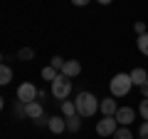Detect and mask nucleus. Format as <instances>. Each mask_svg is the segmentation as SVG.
<instances>
[{"mask_svg":"<svg viewBox=\"0 0 148 139\" xmlns=\"http://www.w3.org/2000/svg\"><path fill=\"white\" fill-rule=\"evenodd\" d=\"M116 122H119V127H128V124L136 119V109H131V107H119L116 109Z\"/></svg>","mask_w":148,"mask_h":139,"instance_id":"nucleus-6","label":"nucleus"},{"mask_svg":"<svg viewBox=\"0 0 148 139\" xmlns=\"http://www.w3.org/2000/svg\"><path fill=\"white\" fill-rule=\"evenodd\" d=\"M128 75H131V82H133V85H138V87L148 82V72H146L143 67H136V70H131Z\"/></svg>","mask_w":148,"mask_h":139,"instance_id":"nucleus-11","label":"nucleus"},{"mask_svg":"<svg viewBox=\"0 0 148 139\" xmlns=\"http://www.w3.org/2000/svg\"><path fill=\"white\" fill-rule=\"evenodd\" d=\"M37 87L32 85V82H22L20 87H17V99L22 102V104H27V102H35L37 99Z\"/></svg>","mask_w":148,"mask_h":139,"instance_id":"nucleus-5","label":"nucleus"},{"mask_svg":"<svg viewBox=\"0 0 148 139\" xmlns=\"http://www.w3.org/2000/svg\"><path fill=\"white\" fill-rule=\"evenodd\" d=\"M47 127L52 134H62L67 129V117H49L47 119Z\"/></svg>","mask_w":148,"mask_h":139,"instance_id":"nucleus-9","label":"nucleus"},{"mask_svg":"<svg viewBox=\"0 0 148 139\" xmlns=\"http://www.w3.org/2000/svg\"><path fill=\"white\" fill-rule=\"evenodd\" d=\"M74 104H77V114L79 117H94L99 112V99L91 92H79L77 99H74Z\"/></svg>","mask_w":148,"mask_h":139,"instance_id":"nucleus-1","label":"nucleus"},{"mask_svg":"<svg viewBox=\"0 0 148 139\" xmlns=\"http://www.w3.org/2000/svg\"><path fill=\"white\" fill-rule=\"evenodd\" d=\"M64 62H67V60H64V57H59V55H54V57H52V62H49V65H52V67L57 70V72H62Z\"/></svg>","mask_w":148,"mask_h":139,"instance_id":"nucleus-19","label":"nucleus"},{"mask_svg":"<svg viewBox=\"0 0 148 139\" xmlns=\"http://www.w3.org/2000/svg\"><path fill=\"white\" fill-rule=\"evenodd\" d=\"M96 3H101V5H111L114 0H96Z\"/></svg>","mask_w":148,"mask_h":139,"instance_id":"nucleus-25","label":"nucleus"},{"mask_svg":"<svg viewBox=\"0 0 148 139\" xmlns=\"http://www.w3.org/2000/svg\"><path fill=\"white\" fill-rule=\"evenodd\" d=\"M72 3H74V5H77V8H84V5H89L91 0H72Z\"/></svg>","mask_w":148,"mask_h":139,"instance_id":"nucleus-23","label":"nucleus"},{"mask_svg":"<svg viewBox=\"0 0 148 139\" xmlns=\"http://www.w3.org/2000/svg\"><path fill=\"white\" fill-rule=\"evenodd\" d=\"M141 95L148 99V82H146V85H141Z\"/></svg>","mask_w":148,"mask_h":139,"instance_id":"nucleus-24","label":"nucleus"},{"mask_svg":"<svg viewBox=\"0 0 148 139\" xmlns=\"http://www.w3.org/2000/svg\"><path fill=\"white\" fill-rule=\"evenodd\" d=\"M32 57H35V50L32 47H22L20 52H17V60H22V62H30Z\"/></svg>","mask_w":148,"mask_h":139,"instance_id":"nucleus-16","label":"nucleus"},{"mask_svg":"<svg viewBox=\"0 0 148 139\" xmlns=\"http://www.w3.org/2000/svg\"><path fill=\"white\" fill-rule=\"evenodd\" d=\"M116 109H119L116 97H104V99L99 102V112H101V117H114V114H116Z\"/></svg>","mask_w":148,"mask_h":139,"instance_id":"nucleus-7","label":"nucleus"},{"mask_svg":"<svg viewBox=\"0 0 148 139\" xmlns=\"http://www.w3.org/2000/svg\"><path fill=\"white\" fill-rule=\"evenodd\" d=\"M62 114H64V117H74V114H77V104L69 102V99H64L62 102Z\"/></svg>","mask_w":148,"mask_h":139,"instance_id":"nucleus-15","label":"nucleus"},{"mask_svg":"<svg viewBox=\"0 0 148 139\" xmlns=\"http://www.w3.org/2000/svg\"><path fill=\"white\" fill-rule=\"evenodd\" d=\"M69 95H72V80H69L67 75H62V72H59L57 80L52 82V97L64 102V99H69Z\"/></svg>","mask_w":148,"mask_h":139,"instance_id":"nucleus-3","label":"nucleus"},{"mask_svg":"<svg viewBox=\"0 0 148 139\" xmlns=\"http://www.w3.org/2000/svg\"><path fill=\"white\" fill-rule=\"evenodd\" d=\"M10 80H12V70L8 67L5 62H0V87H3V85H8Z\"/></svg>","mask_w":148,"mask_h":139,"instance_id":"nucleus-12","label":"nucleus"},{"mask_svg":"<svg viewBox=\"0 0 148 139\" xmlns=\"http://www.w3.org/2000/svg\"><path fill=\"white\" fill-rule=\"evenodd\" d=\"M45 114V109H42V102H27L25 104V117H30V119H40Z\"/></svg>","mask_w":148,"mask_h":139,"instance_id":"nucleus-8","label":"nucleus"},{"mask_svg":"<svg viewBox=\"0 0 148 139\" xmlns=\"http://www.w3.org/2000/svg\"><path fill=\"white\" fill-rule=\"evenodd\" d=\"M57 75H59V72H57V70L52 67V65H47V67H42V80H47L49 85H52V82L57 80Z\"/></svg>","mask_w":148,"mask_h":139,"instance_id":"nucleus-13","label":"nucleus"},{"mask_svg":"<svg viewBox=\"0 0 148 139\" xmlns=\"http://www.w3.org/2000/svg\"><path fill=\"white\" fill-rule=\"evenodd\" d=\"M133 30H136L138 35H146V22H141V20H138L136 25H133Z\"/></svg>","mask_w":148,"mask_h":139,"instance_id":"nucleus-22","label":"nucleus"},{"mask_svg":"<svg viewBox=\"0 0 148 139\" xmlns=\"http://www.w3.org/2000/svg\"><path fill=\"white\" fill-rule=\"evenodd\" d=\"M79 127H82V117L79 114L67 117V132H79Z\"/></svg>","mask_w":148,"mask_h":139,"instance_id":"nucleus-14","label":"nucleus"},{"mask_svg":"<svg viewBox=\"0 0 148 139\" xmlns=\"http://www.w3.org/2000/svg\"><path fill=\"white\" fill-rule=\"evenodd\" d=\"M138 112H141L143 122H148V99H146V97H143V99H141V107H138Z\"/></svg>","mask_w":148,"mask_h":139,"instance_id":"nucleus-20","label":"nucleus"},{"mask_svg":"<svg viewBox=\"0 0 148 139\" xmlns=\"http://www.w3.org/2000/svg\"><path fill=\"white\" fill-rule=\"evenodd\" d=\"M114 139H133V134H131L128 127H119L116 132H114Z\"/></svg>","mask_w":148,"mask_h":139,"instance_id":"nucleus-17","label":"nucleus"},{"mask_svg":"<svg viewBox=\"0 0 148 139\" xmlns=\"http://www.w3.org/2000/svg\"><path fill=\"white\" fill-rule=\"evenodd\" d=\"M82 72V65L77 62V60H67V62H64V67H62V75H67L69 80H72V77H77Z\"/></svg>","mask_w":148,"mask_h":139,"instance_id":"nucleus-10","label":"nucleus"},{"mask_svg":"<svg viewBox=\"0 0 148 139\" xmlns=\"http://www.w3.org/2000/svg\"><path fill=\"white\" fill-rule=\"evenodd\" d=\"M0 62H3V55H0Z\"/></svg>","mask_w":148,"mask_h":139,"instance_id":"nucleus-27","label":"nucleus"},{"mask_svg":"<svg viewBox=\"0 0 148 139\" xmlns=\"http://www.w3.org/2000/svg\"><path fill=\"white\" fill-rule=\"evenodd\" d=\"M0 109H5V99L3 97H0Z\"/></svg>","mask_w":148,"mask_h":139,"instance_id":"nucleus-26","label":"nucleus"},{"mask_svg":"<svg viewBox=\"0 0 148 139\" xmlns=\"http://www.w3.org/2000/svg\"><path fill=\"white\" fill-rule=\"evenodd\" d=\"M119 129V122H116V117H101L99 122H96V134L99 137H114V132Z\"/></svg>","mask_w":148,"mask_h":139,"instance_id":"nucleus-4","label":"nucleus"},{"mask_svg":"<svg viewBox=\"0 0 148 139\" xmlns=\"http://www.w3.org/2000/svg\"><path fill=\"white\" fill-rule=\"evenodd\" d=\"M141 139H148V122H141V129H138Z\"/></svg>","mask_w":148,"mask_h":139,"instance_id":"nucleus-21","label":"nucleus"},{"mask_svg":"<svg viewBox=\"0 0 148 139\" xmlns=\"http://www.w3.org/2000/svg\"><path fill=\"white\" fill-rule=\"evenodd\" d=\"M133 82H131V75L128 72H119V75L111 77L109 82V90H111V97H126L128 92H131Z\"/></svg>","mask_w":148,"mask_h":139,"instance_id":"nucleus-2","label":"nucleus"},{"mask_svg":"<svg viewBox=\"0 0 148 139\" xmlns=\"http://www.w3.org/2000/svg\"><path fill=\"white\" fill-rule=\"evenodd\" d=\"M136 45H138V50L148 57V32H146V35H138V42Z\"/></svg>","mask_w":148,"mask_h":139,"instance_id":"nucleus-18","label":"nucleus"}]
</instances>
